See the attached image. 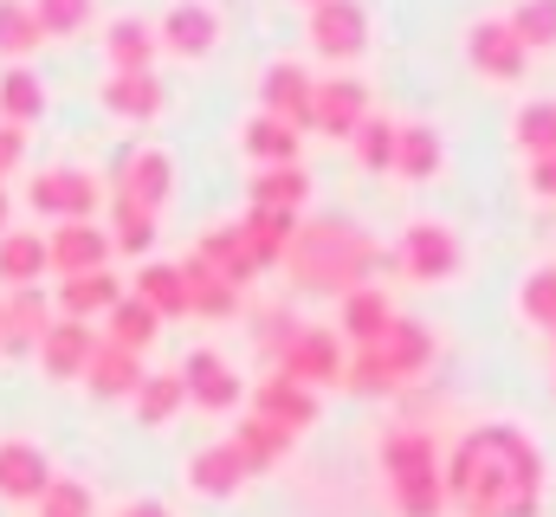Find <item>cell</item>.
Instances as JSON below:
<instances>
[{"mask_svg": "<svg viewBox=\"0 0 556 517\" xmlns=\"http://www.w3.org/2000/svg\"><path fill=\"white\" fill-rule=\"evenodd\" d=\"M39 517H91V486H78V479H52L46 499H39Z\"/></svg>", "mask_w": 556, "mask_h": 517, "instance_id": "cell-46", "label": "cell"}, {"mask_svg": "<svg viewBox=\"0 0 556 517\" xmlns=\"http://www.w3.org/2000/svg\"><path fill=\"white\" fill-rule=\"evenodd\" d=\"M285 446H291V433L273 427V420H260V414H247V420L233 427V453H240V466H247V472L278 466V459H285Z\"/></svg>", "mask_w": 556, "mask_h": 517, "instance_id": "cell-32", "label": "cell"}, {"mask_svg": "<svg viewBox=\"0 0 556 517\" xmlns=\"http://www.w3.org/2000/svg\"><path fill=\"white\" fill-rule=\"evenodd\" d=\"M52 330V304H46V291H33V285H20L7 304H0V350H39V337Z\"/></svg>", "mask_w": 556, "mask_h": 517, "instance_id": "cell-18", "label": "cell"}, {"mask_svg": "<svg viewBox=\"0 0 556 517\" xmlns=\"http://www.w3.org/2000/svg\"><path fill=\"white\" fill-rule=\"evenodd\" d=\"M46 117V85H39V72L33 65H7L0 72V124H39Z\"/></svg>", "mask_w": 556, "mask_h": 517, "instance_id": "cell-27", "label": "cell"}, {"mask_svg": "<svg viewBox=\"0 0 556 517\" xmlns=\"http://www.w3.org/2000/svg\"><path fill=\"white\" fill-rule=\"evenodd\" d=\"M91 7L98 0H33V20H39L46 39H72V33L91 26Z\"/></svg>", "mask_w": 556, "mask_h": 517, "instance_id": "cell-41", "label": "cell"}, {"mask_svg": "<svg viewBox=\"0 0 556 517\" xmlns=\"http://www.w3.org/2000/svg\"><path fill=\"white\" fill-rule=\"evenodd\" d=\"M376 356H382V369H389V382H415V376H427V363H433V330L427 324H415V317H395L389 324V337L376 343Z\"/></svg>", "mask_w": 556, "mask_h": 517, "instance_id": "cell-15", "label": "cell"}, {"mask_svg": "<svg viewBox=\"0 0 556 517\" xmlns=\"http://www.w3.org/2000/svg\"><path fill=\"white\" fill-rule=\"evenodd\" d=\"M518 304H525V317H531V324L556 330V265H544V272H531V278H525V298H518Z\"/></svg>", "mask_w": 556, "mask_h": 517, "instance_id": "cell-45", "label": "cell"}, {"mask_svg": "<svg viewBox=\"0 0 556 517\" xmlns=\"http://www.w3.org/2000/svg\"><path fill=\"white\" fill-rule=\"evenodd\" d=\"M175 376H181V388H188V401L207 407V414H227V407H240V394H247V382L227 369L220 350H188Z\"/></svg>", "mask_w": 556, "mask_h": 517, "instance_id": "cell-8", "label": "cell"}, {"mask_svg": "<svg viewBox=\"0 0 556 517\" xmlns=\"http://www.w3.org/2000/svg\"><path fill=\"white\" fill-rule=\"evenodd\" d=\"M531 188L544 201H556V155H531Z\"/></svg>", "mask_w": 556, "mask_h": 517, "instance_id": "cell-48", "label": "cell"}, {"mask_svg": "<svg viewBox=\"0 0 556 517\" xmlns=\"http://www.w3.org/2000/svg\"><path fill=\"white\" fill-rule=\"evenodd\" d=\"M26 201L39 214H52V220H91L98 201H104V188H98L91 168H39L33 188H26Z\"/></svg>", "mask_w": 556, "mask_h": 517, "instance_id": "cell-4", "label": "cell"}, {"mask_svg": "<svg viewBox=\"0 0 556 517\" xmlns=\"http://www.w3.org/2000/svg\"><path fill=\"white\" fill-rule=\"evenodd\" d=\"M382 265L376 253V240L369 234H356L350 220H298V234H291V247H285V272L304 285V291H356V285H369V272Z\"/></svg>", "mask_w": 556, "mask_h": 517, "instance_id": "cell-2", "label": "cell"}, {"mask_svg": "<svg viewBox=\"0 0 556 517\" xmlns=\"http://www.w3.org/2000/svg\"><path fill=\"white\" fill-rule=\"evenodd\" d=\"M363 117H369V85L363 78H317V91H311V129L356 136Z\"/></svg>", "mask_w": 556, "mask_h": 517, "instance_id": "cell-13", "label": "cell"}, {"mask_svg": "<svg viewBox=\"0 0 556 517\" xmlns=\"http://www.w3.org/2000/svg\"><path fill=\"white\" fill-rule=\"evenodd\" d=\"M389 486H395V517H440L446 512L440 466H433V472H402V479H389Z\"/></svg>", "mask_w": 556, "mask_h": 517, "instance_id": "cell-38", "label": "cell"}, {"mask_svg": "<svg viewBox=\"0 0 556 517\" xmlns=\"http://www.w3.org/2000/svg\"><path fill=\"white\" fill-rule=\"evenodd\" d=\"M46 272V234H0V278L20 291V285H39Z\"/></svg>", "mask_w": 556, "mask_h": 517, "instance_id": "cell-35", "label": "cell"}, {"mask_svg": "<svg viewBox=\"0 0 556 517\" xmlns=\"http://www.w3.org/2000/svg\"><path fill=\"white\" fill-rule=\"evenodd\" d=\"M440 162H446V149H440V129L433 124H402L395 129V175H408V181H433Z\"/></svg>", "mask_w": 556, "mask_h": 517, "instance_id": "cell-28", "label": "cell"}, {"mask_svg": "<svg viewBox=\"0 0 556 517\" xmlns=\"http://www.w3.org/2000/svg\"><path fill=\"white\" fill-rule=\"evenodd\" d=\"M382 466H389V479H402V472H433V440H427L420 427H395V433L382 440Z\"/></svg>", "mask_w": 556, "mask_h": 517, "instance_id": "cell-40", "label": "cell"}, {"mask_svg": "<svg viewBox=\"0 0 556 517\" xmlns=\"http://www.w3.org/2000/svg\"><path fill=\"white\" fill-rule=\"evenodd\" d=\"M130 298H142L155 317H188V285H181V265H162V258H149L137 272V291Z\"/></svg>", "mask_w": 556, "mask_h": 517, "instance_id": "cell-31", "label": "cell"}, {"mask_svg": "<svg viewBox=\"0 0 556 517\" xmlns=\"http://www.w3.org/2000/svg\"><path fill=\"white\" fill-rule=\"evenodd\" d=\"M111 234L98 227V220H59L52 234H46V265L59 272V278H72V272H104L111 265Z\"/></svg>", "mask_w": 556, "mask_h": 517, "instance_id": "cell-5", "label": "cell"}, {"mask_svg": "<svg viewBox=\"0 0 556 517\" xmlns=\"http://www.w3.org/2000/svg\"><path fill=\"white\" fill-rule=\"evenodd\" d=\"M551 337H556V330H551Z\"/></svg>", "mask_w": 556, "mask_h": 517, "instance_id": "cell-52", "label": "cell"}, {"mask_svg": "<svg viewBox=\"0 0 556 517\" xmlns=\"http://www.w3.org/2000/svg\"><path fill=\"white\" fill-rule=\"evenodd\" d=\"M104 317H111V337H104V343H117V350H130V356H142V350L162 337V317H155L142 298H117Z\"/></svg>", "mask_w": 556, "mask_h": 517, "instance_id": "cell-33", "label": "cell"}, {"mask_svg": "<svg viewBox=\"0 0 556 517\" xmlns=\"http://www.w3.org/2000/svg\"><path fill=\"white\" fill-rule=\"evenodd\" d=\"M466 59H472V72H485V78H498V85L525 78V65H531V52H525V39L511 33V20H472Z\"/></svg>", "mask_w": 556, "mask_h": 517, "instance_id": "cell-6", "label": "cell"}, {"mask_svg": "<svg viewBox=\"0 0 556 517\" xmlns=\"http://www.w3.org/2000/svg\"><path fill=\"white\" fill-rule=\"evenodd\" d=\"M304 7H317V0H304Z\"/></svg>", "mask_w": 556, "mask_h": 517, "instance_id": "cell-51", "label": "cell"}, {"mask_svg": "<svg viewBox=\"0 0 556 517\" xmlns=\"http://www.w3.org/2000/svg\"><path fill=\"white\" fill-rule=\"evenodd\" d=\"M155 26L137 20V13H124V20H111V33H104V52H111V72H149V59H155Z\"/></svg>", "mask_w": 556, "mask_h": 517, "instance_id": "cell-29", "label": "cell"}, {"mask_svg": "<svg viewBox=\"0 0 556 517\" xmlns=\"http://www.w3.org/2000/svg\"><path fill=\"white\" fill-rule=\"evenodd\" d=\"M343 337L337 330H291L285 337V350H278V376H291V382L304 388H324V382H343Z\"/></svg>", "mask_w": 556, "mask_h": 517, "instance_id": "cell-3", "label": "cell"}, {"mask_svg": "<svg viewBox=\"0 0 556 517\" xmlns=\"http://www.w3.org/2000/svg\"><path fill=\"white\" fill-rule=\"evenodd\" d=\"M124 298V285H117V272L104 265V272H72V278H59V317H78V324H91L98 311H111Z\"/></svg>", "mask_w": 556, "mask_h": 517, "instance_id": "cell-20", "label": "cell"}, {"mask_svg": "<svg viewBox=\"0 0 556 517\" xmlns=\"http://www.w3.org/2000/svg\"><path fill=\"white\" fill-rule=\"evenodd\" d=\"M188 486H194L201 499H233V492L247 486V466H240L233 440H220V446H201V453L188 459Z\"/></svg>", "mask_w": 556, "mask_h": 517, "instance_id": "cell-22", "label": "cell"}, {"mask_svg": "<svg viewBox=\"0 0 556 517\" xmlns=\"http://www.w3.org/2000/svg\"><path fill=\"white\" fill-rule=\"evenodd\" d=\"M240 142H247V155H260L266 168H278V162H298V129L285 124V117H266V111L240 129Z\"/></svg>", "mask_w": 556, "mask_h": 517, "instance_id": "cell-36", "label": "cell"}, {"mask_svg": "<svg viewBox=\"0 0 556 517\" xmlns=\"http://www.w3.org/2000/svg\"><path fill=\"white\" fill-rule=\"evenodd\" d=\"M39 20H33V0H0V59L26 65V52H39Z\"/></svg>", "mask_w": 556, "mask_h": 517, "instance_id": "cell-37", "label": "cell"}, {"mask_svg": "<svg viewBox=\"0 0 556 517\" xmlns=\"http://www.w3.org/2000/svg\"><path fill=\"white\" fill-rule=\"evenodd\" d=\"M240 234H247V247H253V258H260V272H266V265H285V247H291V234H298V214H273V207H247Z\"/></svg>", "mask_w": 556, "mask_h": 517, "instance_id": "cell-30", "label": "cell"}, {"mask_svg": "<svg viewBox=\"0 0 556 517\" xmlns=\"http://www.w3.org/2000/svg\"><path fill=\"white\" fill-rule=\"evenodd\" d=\"M511 33L525 39V52L556 46V0H518L511 7Z\"/></svg>", "mask_w": 556, "mask_h": 517, "instance_id": "cell-42", "label": "cell"}, {"mask_svg": "<svg viewBox=\"0 0 556 517\" xmlns=\"http://www.w3.org/2000/svg\"><path fill=\"white\" fill-rule=\"evenodd\" d=\"M98 343H104V337H98L91 324H78V317H52V330L39 337V350H33V356H39V369H46L52 382H72V376H85V369H91Z\"/></svg>", "mask_w": 556, "mask_h": 517, "instance_id": "cell-10", "label": "cell"}, {"mask_svg": "<svg viewBox=\"0 0 556 517\" xmlns=\"http://www.w3.org/2000/svg\"><path fill=\"white\" fill-rule=\"evenodd\" d=\"M155 39L175 52V59H207L220 46V13L207 0H175L162 20H155Z\"/></svg>", "mask_w": 556, "mask_h": 517, "instance_id": "cell-9", "label": "cell"}, {"mask_svg": "<svg viewBox=\"0 0 556 517\" xmlns=\"http://www.w3.org/2000/svg\"><path fill=\"white\" fill-rule=\"evenodd\" d=\"M389 324H395V304H389L376 285L343 291V324H337V337H350L356 350H376V343L389 337Z\"/></svg>", "mask_w": 556, "mask_h": 517, "instance_id": "cell-19", "label": "cell"}, {"mask_svg": "<svg viewBox=\"0 0 556 517\" xmlns=\"http://www.w3.org/2000/svg\"><path fill=\"white\" fill-rule=\"evenodd\" d=\"M20 155H26V129H20V124H0V181L20 168Z\"/></svg>", "mask_w": 556, "mask_h": 517, "instance_id": "cell-47", "label": "cell"}, {"mask_svg": "<svg viewBox=\"0 0 556 517\" xmlns=\"http://www.w3.org/2000/svg\"><path fill=\"white\" fill-rule=\"evenodd\" d=\"M181 285H188V311H194V317H214V324H220V317L240 311V285H227L207 258H194V253L181 258Z\"/></svg>", "mask_w": 556, "mask_h": 517, "instance_id": "cell-21", "label": "cell"}, {"mask_svg": "<svg viewBox=\"0 0 556 517\" xmlns=\"http://www.w3.org/2000/svg\"><path fill=\"white\" fill-rule=\"evenodd\" d=\"M253 414L273 420V427H285V433H304V427L317 420V394L304 382H291V376H266V382L253 388Z\"/></svg>", "mask_w": 556, "mask_h": 517, "instance_id": "cell-16", "label": "cell"}, {"mask_svg": "<svg viewBox=\"0 0 556 517\" xmlns=\"http://www.w3.org/2000/svg\"><path fill=\"white\" fill-rule=\"evenodd\" d=\"M395 129H402V124H389V117H363V124H356L350 142H356L363 168H376V175H382V168H395Z\"/></svg>", "mask_w": 556, "mask_h": 517, "instance_id": "cell-44", "label": "cell"}, {"mask_svg": "<svg viewBox=\"0 0 556 517\" xmlns=\"http://www.w3.org/2000/svg\"><path fill=\"white\" fill-rule=\"evenodd\" d=\"M85 388H91L98 401H124V394H137L142 388V356L117 350V343H98V356H91V369H85Z\"/></svg>", "mask_w": 556, "mask_h": 517, "instance_id": "cell-26", "label": "cell"}, {"mask_svg": "<svg viewBox=\"0 0 556 517\" xmlns=\"http://www.w3.org/2000/svg\"><path fill=\"white\" fill-rule=\"evenodd\" d=\"M0 234H7V188H0Z\"/></svg>", "mask_w": 556, "mask_h": 517, "instance_id": "cell-50", "label": "cell"}, {"mask_svg": "<svg viewBox=\"0 0 556 517\" xmlns=\"http://www.w3.org/2000/svg\"><path fill=\"white\" fill-rule=\"evenodd\" d=\"M194 258H207V265L227 278V285H253V278H260V258H253V247H247L240 220H233V227H214V234H201Z\"/></svg>", "mask_w": 556, "mask_h": 517, "instance_id": "cell-24", "label": "cell"}, {"mask_svg": "<svg viewBox=\"0 0 556 517\" xmlns=\"http://www.w3.org/2000/svg\"><path fill=\"white\" fill-rule=\"evenodd\" d=\"M104 111L130 117V124H149L162 111V78L155 72H111L104 78Z\"/></svg>", "mask_w": 556, "mask_h": 517, "instance_id": "cell-23", "label": "cell"}, {"mask_svg": "<svg viewBox=\"0 0 556 517\" xmlns=\"http://www.w3.org/2000/svg\"><path fill=\"white\" fill-rule=\"evenodd\" d=\"M137 401V420L142 427H162V420H175L181 407H188V388H181V376L175 369H162V376H142V388L130 394Z\"/></svg>", "mask_w": 556, "mask_h": 517, "instance_id": "cell-34", "label": "cell"}, {"mask_svg": "<svg viewBox=\"0 0 556 517\" xmlns=\"http://www.w3.org/2000/svg\"><path fill=\"white\" fill-rule=\"evenodd\" d=\"M124 517H168V505H162V499H130Z\"/></svg>", "mask_w": 556, "mask_h": 517, "instance_id": "cell-49", "label": "cell"}, {"mask_svg": "<svg viewBox=\"0 0 556 517\" xmlns=\"http://www.w3.org/2000/svg\"><path fill=\"white\" fill-rule=\"evenodd\" d=\"M311 46L324 59H356L369 46V13L363 0H317L311 7Z\"/></svg>", "mask_w": 556, "mask_h": 517, "instance_id": "cell-11", "label": "cell"}, {"mask_svg": "<svg viewBox=\"0 0 556 517\" xmlns=\"http://www.w3.org/2000/svg\"><path fill=\"white\" fill-rule=\"evenodd\" d=\"M46 486H52V459H46V446H33V440H0V499H13V505H39Z\"/></svg>", "mask_w": 556, "mask_h": 517, "instance_id": "cell-14", "label": "cell"}, {"mask_svg": "<svg viewBox=\"0 0 556 517\" xmlns=\"http://www.w3.org/2000/svg\"><path fill=\"white\" fill-rule=\"evenodd\" d=\"M440 486H446V505H459L466 517H538L544 512V453L531 446V433L485 420L459 433Z\"/></svg>", "mask_w": 556, "mask_h": 517, "instance_id": "cell-1", "label": "cell"}, {"mask_svg": "<svg viewBox=\"0 0 556 517\" xmlns=\"http://www.w3.org/2000/svg\"><path fill=\"white\" fill-rule=\"evenodd\" d=\"M104 234H111V247H117V253H149V247H155V214H149V207H137V201H111V227H104Z\"/></svg>", "mask_w": 556, "mask_h": 517, "instance_id": "cell-39", "label": "cell"}, {"mask_svg": "<svg viewBox=\"0 0 556 517\" xmlns=\"http://www.w3.org/2000/svg\"><path fill=\"white\" fill-rule=\"evenodd\" d=\"M402 272L420 278V285L453 278V272H459V240H453L440 220H415V227L402 234Z\"/></svg>", "mask_w": 556, "mask_h": 517, "instance_id": "cell-12", "label": "cell"}, {"mask_svg": "<svg viewBox=\"0 0 556 517\" xmlns=\"http://www.w3.org/2000/svg\"><path fill=\"white\" fill-rule=\"evenodd\" d=\"M311 91H317V78H311L304 65L278 59L273 72H266V85H260V98H266V117H285L291 129H311Z\"/></svg>", "mask_w": 556, "mask_h": 517, "instance_id": "cell-17", "label": "cell"}, {"mask_svg": "<svg viewBox=\"0 0 556 517\" xmlns=\"http://www.w3.org/2000/svg\"><path fill=\"white\" fill-rule=\"evenodd\" d=\"M253 207H273V214H304V201H311V175H304V162H278V168H260L253 175Z\"/></svg>", "mask_w": 556, "mask_h": 517, "instance_id": "cell-25", "label": "cell"}, {"mask_svg": "<svg viewBox=\"0 0 556 517\" xmlns=\"http://www.w3.org/2000/svg\"><path fill=\"white\" fill-rule=\"evenodd\" d=\"M511 136H518V149H531V155H556V104L551 98L525 104L518 124H511Z\"/></svg>", "mask_w": 556, "mask_h": 517, "instance_id": "cell-43", "label": "cell"}, {"mask_svg": "<svg viewBox=\"0 0 556 517\" xmlns=\"http://www.w3.org/2000/svg\"><path fill=\"white\" fill-rule=\"evenodd\" d=\"M168 194H175V162H168V149H124V162H117V201H137L149 214H162Z\"/></svg>", "mask_w": 556, "mask_h": 517, "instance_id": "cell-7", "label": "cell"}]
</instances>
